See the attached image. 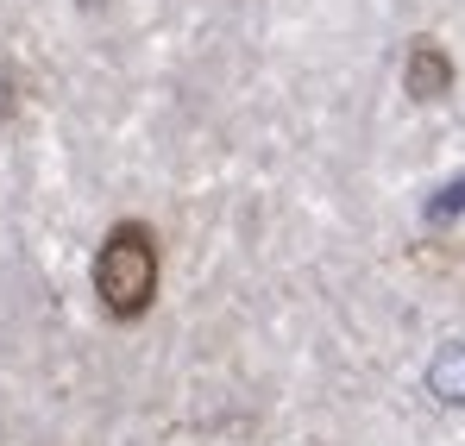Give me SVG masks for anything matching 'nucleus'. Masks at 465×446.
<instances>
[{"label": "nucleus", "instance_id": "nucleus-1", "mask_svg": "<svg viewBox=\"0 0 465 446\" xmlns=\"http://www.w3.org/2000/svg\"><path fill=\"white\" fill-rule=\"evenodd\" d=\"M94 302L107 321L133 327L157 302V233L145 221H114L94 252Z\"/></svg>", "mask_w": 465, "mask_h": 446}, {"label": "nucleus", "instance_id": "nucleus-2", "mask_svg": "<svg viewBox=\"0 0 465 446\" xmlns=\"http://www.w3.org/2000/svg\"><path fill=\"white\" fill-rule=\"evenodd\" d=\"M402 94L409 101H447L453 94V57L440 51V38H409V51H402Z\"/></svg>", "mask_w": 465, "mask_h": 446}, {"label": "nucleus", "instance_id": "nucleus-3", "mask_svg": "<svg viewBox=\"0 0 465 446\" xmlns=\"http://www.w3.org/2000/svg\"><path fill=\"white\" fill-rule=\"evenodd\" d=\"M6 114H13V82L0 75V120H6Z\"/></svg>", "mask_w": 465, "mask_h": 446}]
</instances>
